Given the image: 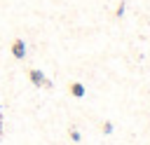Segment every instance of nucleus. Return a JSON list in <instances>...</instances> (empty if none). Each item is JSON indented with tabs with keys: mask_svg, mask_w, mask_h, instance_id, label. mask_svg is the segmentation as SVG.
Instances as JSON below:
<instances>
[{
	"mask_svg": "<svg viewBox=\"0 0 150 145\" xmlns=\"http://www.w3.org/2000/svg\"><path fill=\"white\" fill-rule=\"evenodd\" d=\"M28 77H30V82H33L35 87H52V82H49L40 70H28Z\"/></svg>",
	"mask_w": 150,
	"mask_h": 145,
	"instance_id": "2",
	"label": "nucleus"
},
{
	"mask_svg": "<svg viewBox=\"0 0 150 145\" xmlns=\"http://www.w3.org/2000/svg\"><path fill=\"white\" fill-rule=\"evenodd\" d=\"M70 94H73L75 98H82V96H84V87H82L80 82H73V84H70Z\"/></svg>",
	"mask_w": 150,
	"mask_h": 145,
	"instance_id": "3",
	"label": "nucleus"
},
{
	"mask_svg": "<svg viewBox=\"0 0 150 145\" xmlns=\"http://www.w3.org/2000/svg\"><path fill=\"white\" fill-rule=\"evenodd\" d=\"M9 51H12L14 58H23V56H26V42H23L21 37H16V40L12 42V47H9Z\"/></svg>",
	"mask_w": 150,
	"mask_h": 145,
	"instance_id": "1",
	"label": "nucleus"
}]
</instances>
